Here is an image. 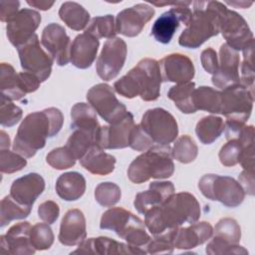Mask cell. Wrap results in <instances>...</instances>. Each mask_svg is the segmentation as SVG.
<instances>
[{"label": "cell", "mask_w": 255, "mask_h": 255, "mask_svg": "<svg viewBox=\"0 0 255 255\" xmlns=\"http://www.w3.org/2000/svg\"><path fill=\"white\" fill-rule=\"evenodd\" d=\"M64 116L57 108H48L27 115L18 128L13 150L24 157H32L46 144L47 137L55 136L62 128Z\"/></svg>", "instance_id": "cell-1"}, {"label": "cell", "mask_w": 255, "mask_h": 255, "mask_svg": "<svg viewBox=\"0 0 255 255\" xmlns=\"http://www.w3.org/2000/svg\"><path fill=\"white\" fill-rule=\"evenodd\" d=\"M144 216V225L148 231L157 235L184 223L196 222L200 217V205L189 192L173 193L162 204L148 210Z\"/></svg>", "instance_id": "cell-2"}, {"label": "cell", "mask_w": 255, "mask_h": 255, "mask_svg": "<svg viewBox=\"0 0 255 255\" xmlns=\"http://www.w3.org/2000/svg\"><path fill=\"white\" fill-rule=\"evenodd\" d=\"M162 79L156 60L144 58L125 76L114 83L115 91L121 96L132 99L137 96L145 102L155 101L160 95Z\"/></svg>", "instance_id": "cell-3"}, {"label": "cell", "mask_w": 255, "mask_h": 255, "mask_svg": "<svg viewBox=\"0 0 255 255\" xmlns=\"http://www.w3.org/2000/svg\"><path fill=\"white\" fill-rule=\"evenodd\" d=\"M218 1L193 2V12L186 28L180 34L178 44L184 48H199L205 41L219 33Z\"/></svg>", "instance_id": "cell-4"}, {"label": "cell", "mask_w": 255, "mask_h": 255, "mask_svg": "<svg viewBox=\"0 0 255 255\" xmlns=\"http://www.w3.org/2000/svg\"><path fill=\"white\" fill-rule=\"evenodd\" d=\"M174 172L171 148L169 145H152L145 152L135 157L128 168V179L136 184L149 178L163 179Z\"/></svg>", "instance_id": "cell-5"}, {"label": "cell", "mask_w": 255, "mask_h": 255, "mask_svg": "<svg viewBox=\"0 0 255 255\" xmlns=\"http://www.w3.org/2000/svg\"><path fill=\"white\" fill-rule=\"evenodd\" d=\"M144 226L140 218L122 207H113L105 211L100 222L101 229L114 231L128 244L143 251L150 240Z\"/></svg>", "instance_id": "cell-6"}, {"label": "cell", "mask_w": 255, "mask_h": 255, "mask_svg": "<svg viewBox=\"0 0 255 255\" xmlns=\"http://www.w3.org/2000/svg\"><path fill=\"white\" fill-rule=\"evenodd\" d=\"M198 188L206 198L232 208L239 206L245 197L240 183L230 176L205 174L198 181Z\"/></svg>", "instance_id": "cell-7"}, {"label": "cell", "mask_w": 255, "mask_h": 255, "mask_svg": "<svg viewBox=\"0 0 255 255\" xmlns=\"http://www.w3.org/2000/svg\"><path fill=\"white\" fill-rule=\"evenodd\" d=\"M139 125L153 143L159 145H169L178 135L176 120L162 108L147 110Z\"/></svg>", "instance_id": "cell-8"}, {"label": "cell", "mask_w": 255, "mask_h": 255, "mask_svg": "<svg viewBox=\"0 0 255 255\" xmlns=\"http://www.w3.org/2000/svg\"><path fill=\"white\" fill-rule=\"evenodd\" d=\"M221 104L219 114L227 120L245 123L252 112L254 92L241 84H237L220 92Z\"/></svg>", "instance_id": "cell-9"}, {"label": "cell", "mask_w": 255, "mask_h": 255, "mask_svg": "<svg viewBox=\"0 0 255 255\" xmlns=\"http://www.w3.org/2000/svg\"><path fill=\"white\" fill-rule=\"evenodd\" d=\"M219 32L226 40V44L236 51L243 50L254 40L245 19L235 11L229 10L223 3L219 5Z\"/></svg>", "instance_id": "cell-10"}, {"label": "cell", "mask_w": 255, "mask_h": 255, "mask_svg": "<svg viewBox=\"0 0 255 255\" xmlns=\"http://www.w3.org/2000/svg\"><path fill=\"white\" fill-rule=\"evenodd\" d=\"M87 100L91 107L107 123L115 124L128 114L126 106L115 96L114 90L108 84H98L87 93Z\"/></svg>", "instance_id": "cell-11"}, {"label": "cell", "mask_w": 255, "mask_h": 255, "mask_svg": "<svg viewBox=\"0 0 255 255\" xmlns=\"http://www.w3.org/2000/svg\"><path fill=\"white\" fill-rule=\"evenodd\" d=\"M17 50L21 67L25 72L35 75L40 82H45L50 77L54 61L41 47L37 34Z\"/></svg>", "instance_id": "cell-12"}, {"label": "cell", "mask_w": 255, "mask_h": 255, "mask_svg": "<svg viewBox=\"0 0 255 255\" xmlns=\"http://www.w3.org/2000/svg\"><path fill=\"white\" fill-rule=\"evenodd\" d=\"M127 53V44L123 39L115 37L107 40L97 60L98 76L104 81L115 79L125 65Z\"/></svg>", "instance_id": "cell-13"}, {"label": "cell", "mask_w": 255, "mask_h": 255, "mask_svg": "<svg viewBox=\"0 0 255 255\" xmlns=\"http://www.w3.org/2000/svg\"><path fill=\"white\" fill-rule=\"evenodd\" d=\"M41 44L58 66H66L70 62L72 44L63 26L57 23L48 24L42 32Z\"/></svg>", "instance_id": "cell-14"}, {"label": "cell", "mask_w": 255, "mask_h": 255, "mask_svg": "<svg viewBox=\"0 0 255 255\" xmlns=\"http://www.w3.org/2000/svg\"><path fill=\"white\" fill-rule=\"evenodd\" d=\"M41 23V15L32 9L24 8L7 23L6 33L10 43L19 48L28 42Z\"/></svg>", "instance_id": "cell-15"}, {"label": "cell", "mask_w": 255, "mask_h": 255, "mask_svg": "<svg viewBox=\"0 0 255 255\" xmlns=\"http://www.w3.org/2000/svg\"><path fill=\"white\" fill-rule=\"evenodd\" d=\"M188 6L189 5L174 6L162 13L152 25V37L161 44H168L180 23H183L186 26L191 19L192 12Z\"/></svg>", "instance_id": "cell-16"}, {"label": "cell", "mask_w": 255, "mask_h": 255, "mask_svg": "<svg viewBox=\"0 0 255 255\" xmlns=\"http://www.w3.org/2000/svg\"><path fill=\"white\" fill-rule=\"evenodd\" d=\"M154 9L145 3H139L118 13L116 18L117 32L126 37L140 34L145 24L154 16Z\"/></svg>", "instance_id": "cell-17"}, {"label": "cell", "mask_w": 255, "mask_h": 255, "mask_svg": "<svg viewBox=\"0 0 255 255\" xmlns=\"http://www.w3.org/2000/svg\"><path fill=\"white\" fill-rule=\"evenodd\" d=\"M239 63L238 51L226 43L222 44L219 49L218 68L211 78L212 84L221 90L240 84Z\"/></svg>", "instance_id": "cell-18"}, {"label": "cell", "mask_w": 255, "mask_h": 255, "mask_svg": "<svg viewBox=\"0 0 255 255\" xmlns=\"http://www.w3.org/2000/svg\"><path fill=\"white\" fill-rule=\"evenodd\" d=\"M134 126L133 116L128 112L121 121L101 127L99 144L104 149H117L129 146V138Z\"/></svg>", "instance_id": "cell-19"}, {"label": "cell", "mask_w": 255, "mask_h": 255, "mask_svg": "<svg viewBox=\"0 0 255 255\" xmlns=\"http://www.w3.org/2000/svg\"><path fill=\"white\" fill-rule=\"evenodd\" d=\"M158 64L162 82L187 83L193 79L195 74L192 61L183 54H169L163 57Z\"/></svg>", "instance_id": "cell-20"}, {"label": "cell", "mask_w": 255, "mask_h": 255, "mask_svg": "<svg viewBox=\"0 0 255 255\" xmlns=\"http://www.w3.org/2000/svg\"><path fill=\"white\" fill-rule=\"evenodd\" d=\"M213 234V228L209 222L202 221L191 223L188 227H176L172 229L171 240L173 248L192 249L206 242Z\"/></svg>", "instance_id": "cell-21"}, {"label": "cell", "mask_w": 255, "mask_h": 255, "mask_svg": "<svg viewBox=\"0 0 255 255\" xmlns=\"http://www.w3.org/2000/svg\"><path fill=\"white\" fill-rule=\"evenodd\" d=\"M83 254H145V251L139 248L130 246L129 244L118 242L112 238L100 236L97 238H89L82 241L79 247L72 252Z\"/></svg>", "instance_id": "cell-22"}, {"label": "cell", "mask_w": 255, "mask_h": 255, "mask_svg": "<svg viewBox=\"0 0 255 255\" xmlns=\"http://www.w3.org/2000/svg\"><path fill=\"white\" fill-rule=\"evenodd\" d=\"M44 189V178L36 172H31L13 181L10 188V195L18 203L32 207Z\"/></svg>", "instance_id": "cell-23"}, {"label": "cell", "mask_w": 255, "mask_h": 255, "mask_svg": "<svg viewBox=\"0 0 255 255\" xmlns=\"http://www.w3.org/2000/svg\"><path fill=\"white\" fill-rule=\"evenodd\" d=\"M31 224L28 221L20 222L1 235V250L11 254H34L36 249L30 239Z\"/></svg>", "instance_id": "cell-24"}, {"label": "cell", "mask_w": 255, "mask_h": 255, "mask_svg": "<svg viewBox=\"0 0 255 255\" xmlns=\"http://www.w3.org/2000/svg\"><path fill=\"white\" fill-rule=\"evenodd\" d=\"M86 218L77 208L70 209L64 215L59 232V241L66 246L79 245L86 239Z\"/></svg>", "instance_id": "cell-25"}, {"label": "cell", "mask_w": 255, "mask_h": 255, "mask_svg": "<svg viewBox=\"0 0 255 255\" xmlns=\"http://www.w3.org/2000/svg\"><path fill=\"white\" fill-rule=\"evenodd\" d=\"M175 191L171 181H153L149 183L148 190L135 195L133 205L140 214H145L151 208L162 204Z\"/></svg>", "instance_id": "cell-26"}, {"label": "cell", "mask_w": 255, "mask_h": 255, "mask_svg": "<svg viewBox=\"0 0 255 255\" xmlns=\"http://www.w3.org/2000/svg\"><path fill=\"white\" fill-rule=\"evenodd\" d=\"M99 45V39L90 34L78 35L71 45L70 62L79 69L91 67L97 57Z\"/></svg>", "instance_id": "cell-27"}, {"label": "cell", "mask_w": 255, "mask_h": 255, "mask_svg": "<svg viewBox=\"0 0 255 255\" xmlns=\"http://www.w3.org/2000/svg\"><path fill=\"white\" fill-rule=\"evenodd\" d=\"M116 157L105 152L101 145H93L80 159L81 165L96 175H107L114 171Z\"/></svg>", "instance_id": "cell-28"}, {"label": "cell", "mask_w": 255, "mask_h": 255, "mask_svg": "<svg viewBox=\"0 0 255 255\" xmlns=\"http://www.w3.org/2000/svg\"><path fill=\"white\" fill-rule=\"evenodd\" d=\"M56 192L66 201L80 199L86 190V179L83 174L77 171H70L61 174L56 181Z\"/></svg>", "instance_id": "cell-29"}, {"label": "cell", "mask_w": 255, "mask_h": 255, "mask_svg": "<svg viewBox=\"0 0 255 255\" xmlns=\"http://www.w3.org/2000/svg\"><path fill=\"white\" fill-rule=\"evenodd\" d=\"M0 89L1 96L11 101H19L27 95L19 73H16L14 68L8 63H1Z\"/></svg>", "instance_id": "cell-30"}, {"label": "cell", "mask_w": 255, "mask_h": 255, "mask_svg": "<svg viewBox=\"0 0 255 255\" xmlns=\"http://www.w3.org/2000/svg\"><path fill=\"white\" fill-rule=\"evenodd\" d=\"M71 128L83 129L95 134H100L101 126L97 119L96 111L85 103H78L71 110Z\"/></svg>", "instance_id": "cell-31"}, {"label": "cell", "mask_w": 255, "mask_h": 255, "mask_svg": "<svg viewBox=\"0 0 255 255\" xmlns=\"http://www.w3.org/2000/svg\"><path fill=\"white\" fill-rule=\"evenodd\" d=\"M61 20L72 30L81 31L90 21L89 12L77 2H64L59 9Z\"/></svg>", "instance_id": "cell-32"}, {"label": "cell", "mask_w": 255, "mask_h": 255, "mask_svg": "<svg viewBox=\"0 0 255 255\" xmlns=\"http://www.w3.org/2000/svg\"><path fill=\"white\" fill-rule=\"evenodd\" d=\"M194 90L195 84L193 82L177 84L169 89L167 98L174 103L176 108L181 113L193 114L196 112V109L193 105Z\"/></svg>", "instance_id": "cell-33"}, {"label": "cell", "mask_w": 255, "mask_h": 255, "mask_svg": "<svg viewBox=\"0 0 255 255\" xmlns=\"http://www.w3.org/2000/svg\"><path fill=\"white\" fill-rule=\"evenodd\" d=\"M99 138L100 134H95L83 129H73L65 146L76 159L80 160L93 145H100Z\"/></svg>", "instance_id": "cell-34"}, {"label": "cell", "mask_w": 255, "mask_h": 255, "mask_svg": "<svg viewBox=\"0 0 255 255\" xmlns=\"http://www.w3.org/2000/svg\"><path fill=\"white\" fill-rule=\"evenodd\" d=\"M221 104L220 92L206 86L195 88L193 93V105L196 111H205L211 114H219Z\"/></svg>", "instance_id": "cell-35"}, {"label": "cell", "mask_w": 255, "mask_h": 255, "mask_svg": "<svg viewBox=\"0 0 255 255\" xmlns=\"http://www.w3.org/2000/svg\"><path fill=\"white\" fill-rule=\"evenodd\" d=\"M224 130V122L220 117L207 116L199 120L195 127L198 139L203 144H210L215 141Z\"/></svg>", "instance_id": "cell-36"}, {"label": "cell", "mask_w": 255, "mask_h": 255, "mask_svg": "<svg viewBox=\"0 0 255 255\" xmlns=\"http://www.w3.org/2000/svg\"><path fill=\"white\" fill-rule=\"evenodd\" d=\"M31 209V206H26L18 203L11 197L10 194L5 196L1 200L0 226L4 227L13 220L26 218L30 214Z\"/></svg>", "instance_id": "cell-37"}, {"label": "cell", "mask_w": 255, "mask_h": 255, "mask_svg": "<svg viewBox=\"0 0 255 255\" xmlns=\"http://www.w3.org/2000/svg\"><path fill=\"white\" fill-rule=\"evenodd\" d=\"M213 238L228 244H238L241 238V228L233 218L220 219L213 230Z\"/></svg>", "instance_id": "cell-38"}, {"label": "cell", "mask_w": 255, "mask_h": 255, "mask_svg": "<svg viewBox=\"0 0 255 255\" xmlns=\"http://www.w3.org/2000/svg\"><path fill=\"white\" fill-rule=\"evenodd\" d=\"M85 33L90 34L97 39L115 38L117 32L116 22L113 15L98 16L92 19L89 26L86 28Z\"/></svg>", "instance_id": "cell-39"}, {"label": "cell", "mask_w": 255, "mask_h": 255, "mask_svg": "<svg viewBox=\"0 0 255 255\" xmlns=\"http://www.w3.org/2000/svg\"><path fill=\"white\" fill-rule=\"evenodd\" d=\"M198 153V147L193 140L187 134L179 136L171 148L172 157L181 163L192 162Z\"/></svg>", "instance_id": "cell-40"}, {"label": "cell", "mask_w": 255, "mask_h": 255, "mask_svg": "<svg viewBox=\"0 0 255 255\" xmlns=\"http://www.w3.org/2000/svg\"><path fill=\"white\" fill-rule=\"evenodd\" d=\"M122 196L120 187L114 182H102L95 189L97 202L104 207H111L117 204Z\"/></svg>", "instance_id": "cell-41"}, {"label": "cell", "mask_w": 255, "mask_h": 255, "mask_svg": "<svg viewBox=\"0 0 255 255\" xmlns=\"http://www.w3.org/2000/svg\"><path fill=\"white\" fill-rule=\"evenodd\" d=\"M30 239L36 250H46L52 246L54 234L48 223H37L31 227Z\"/></svg>", "instance_id": "cell-42"}, {"label": "cell", "mask_w": 255, "mask_h": 255, "mask_svg": "<svg viewBox=\"0 0 255 255\" xmlns=\"http://www.w3.org/2000/svg\"><path fill=\"white\" fill-rule=\"evenodd\" d=\"M243 62L241 64L240 84L254 92V40L251 41L243 50Z\"/></svg>", "instance_id": "cell-43"}, {"label": "cell", "mask_w": 255, "mask_h": 255, "mask_svg": "<svg viewBox=\"0 0 255 255\" xmlns=\"http://www.w3.org/2000/svg\"><path fill=\"white\" fill-rule=\"evenodd\" d=\"M254 146V145H250ZM243 145L238 139H229L221 148L219 151V160L221 164L224 166H234L237 163H239V159L241 156L242 151L246 147H250Z\"/></svg>", "instance_id": "cell-44"}, {"label": "cell", "mask_w": 255, "mask_h": 255, "mask_svg": "<svg viewBox=\"0 0 255 255\" xmlns=\"http://www.w3.org/2000/svg\"><path fill=\"white\" fill-rule=\"evenodd\" d=\"M76 158L66 146L52 149L46 156V161L55 169L63 170L75 165Z\"/></svg>", "instance_id": "cell-45"}, {"label": "cell", "mask_w": 255, "mask_h": 255, "mask_svg": "<svg viewBox=\"0 0 255 255\" xmlns=\"http://www.w3.org/2000/svg\"><path fill=\"white\" fill-rule=\"evenodd\" d=\"M23 116L22 109L14 105L11 100L1 96L0 104V123L2 127L10 128L15 126Z\"/></svg>", "instance_id": "cell-46"}, {"label": "cell", "mask_w": 255, "mask_h": 255, "mask_svg": "<svg viewBox=\"0 0 255 255\" xmlns=\"http://www.w3.org/2000/svg\"><path fill=\"white\" fill-rule=\"evenodd\" d=\"M27 164L26 158L9 149L0 150V170L2 173H14L23 169Z\"/></svg>", "instance_id": "cell-47"}, {"label": "cell", "mask_w": 255, "mask_h": 255, "mask_svg": "<svg viewBox=\"0 0 255 255\" xmlns=\"http://www.w3.org/2000/svg\"><path fill=\"white\" fill-rule=\"evenodd\" d=\"M171 233L172 229L167 230L163 233L154 235V238L148 241L145 246L146 253L156 254V253H172L173 252V245L171 240Z\"/></svg>", "instance_id": "cell-48"}, {"label": "cell", "mask_w": 255, "mask_h": 255, "mask_svg": "<svg viewBox=\"0 0 255 255\" xmlns=\"http://www.w3.org/2000/svg\"><path fill=\"white\" fill-rule=\"evenodd\" d=\"M207 254L218 255V254H248V251L240 246L239 244H228L220 240L212 238L211 241L207 244L205 249Z\"/></svg>", "instance_id": "cell-49"}, {"label": "cell", "mask_w": 255, "mask_h": 255, "mask_svg": "<svg viewBox=\"0 0 255 255\" xmlns=\"http://www.w3.org/2000/svg\"><path fill=\"white\" fill-rule=\"evenodd\" d=\"M153 144V141L144 132L140 125H134L130 133L129 147L136 151H146Z\"/></svg>", "instance_id": "cell-50"}, {"label": "cell", "mask_w": 255, "mask_h": 255, "mask_svg": "<svg viewBox=\"0 0 255 255\" xmlns=\"http://www.w3.org/2000/svg\"><path fill=\"white\" fill-rule=\"evenodd\" d=\"M60 214L59 205L53 200H47L39 205L38 215L41 220L48 224L54 223Z\"/></svg>", "instance_id": "cell-51"}, {"label": "cell", "mask_w": 255, "mask_h": 255, "mask_svg": "<svg viewBox=\"0 0 255 255\" xmlns=\"http://www.w3.org/2000/svg\"><path fill=\"white\" fill-rule=\"evenodd\" d=\"M200 61L203 69L209 73L214 74L218 68V58L216 51L212 48H207L201 52Z\"/></svg>", "instance_id": "cell-52"}, {"label": "cell", "mask_w": 255, "mask_h": 255, "mask_svg": "<svg viewBox=\"0 0 255 255\" xmlns=\"http://www.w3.org/2000/svg\"><path fill=\"white\" fill-rule=\"evenodd\" d=\"M19 1H0V19L2 22H9L19 12Z\"/></svg>", "instance_id": "cell-53"}, {"label": "cell", "mask_w": 255, "mask_h": 255, "mask_svg": "<svg viewBox=\"0 0 255 255\" xmlns=\"http://www.w3.org/2000/svg\"><path fill=\"white\" fill-rule=\"evenodd\" d=\"M238 182L245 193L254 195V171L244 169L238 177Z\"/></svg>", "instance_id": "cell-54"}, {"label": "cell", "mask_w": 255, "mask_h": 255, "mask_svg": "<svg viewBox=\"0 0 255 255\" xmlns=\"http://www.w3.org/2000/svg\"><path fill=\"white\" fill-rule=\"evenodd\" d=\"M27 3L34 7V8H37V9H40V10H43V11H46V10H49L53 5H54V2H48V1H39V0H32V1H27Z\"/></svg>", "instance_id": "cell-55"}, {"label": "cell", "mask_w": 255, "mask_h": 255, "mask_svg": "<svg viewBox=\"0 0 255 255\" xmlns=\"http://www.w3.org/2000/svg\"><path fill=\"white\" fill-rule=\"evenodd\" d=\"M9 146H10V137L4 130H1L0 131V148L9 149Z\"/></svg>", "instance_id": "cell-56"}, {"label": "cell", "mask_w": 255, "mask_h": 255, "mask_svg": "<svg viewBox=\"0 0 255 255\" xmlns=\"http://www.w3.org/2000/svg\"><path fill=\"white\" fill-rule=\"evenodd\" d=\"M227 4L228 5H236V6H241L243 9L244 8H247V7H249V6H251L252 5V2H249V3H247V2H227Z\"/></svg>", "instance_id": "cell-57"}]
</instances>
